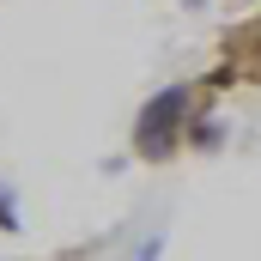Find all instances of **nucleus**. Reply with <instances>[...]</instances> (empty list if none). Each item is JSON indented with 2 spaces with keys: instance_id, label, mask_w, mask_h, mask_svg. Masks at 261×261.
Returning <instances> with one entry per match:
<instances>
[{
  "instance_id": "obj_1",
  "label": "nucleus",
  "mask_w": 261,
  "mask_h": 261,
  "mask_svg": "<svg viewBox=\"0 0 261 261\" xmlns=\"http://www.w3.org/2000/svg\"><path fill=\"white\" fill-rule=\"evenodd\" d=\"M176 110H189V97H182V91H164V97H152V103H146L140 134H134V146H140L146 158H170V152H176V140H170V134L182 128V116H176Z\"/></svg>"
},
{
  "instance_id": "obj_2",
  "label": "nucleus",
  "mask_w": 261,
  "mask_h": 261,
  "mask_svg": "<svg viewBox=\"0 0 261 261\" xmlns=\"http://www.w3.org/2000/svg\"><path fill=\"white\" fill-rule=\"evenodd\" d=\"M0 231H18V213H12V195L0 189Z\"/></svg>"
},
{
  "instance_id": "obj_3",
  "label": "nucleus",
  "mask_w": 261,
  "mask_h": 261,
  "mask_svg": "<svg viewBox=\"0 0 261 261\" xmlns=\"http://www.w3.org/2000/svg\"><path fill=\"white\" fill-rule=\"evenodd\" d=\"M158 249H164V237H146V249H140L134 261H158Z\"/></svg>"
}]
</instances>
